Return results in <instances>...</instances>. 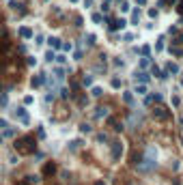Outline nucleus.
<instances>
[{
  "mask_svg": "<svg viewBox=\"0 0 183 185\" xmlns=\"http://www.w3.org/2000/svg\"><path fill=\"white\" fill-rule=\"evenodd\" d=\"M60 50L67 54V52H71V50H73V45H71V43H63V45H60Z\"/></svg>",
  "mask_w": 183,
  "mask_h": 185,
  "instance_id": "ea45409f",
  "label": "nucleus"
},
{
  "mask_svg": "<svg viewBox=\"0 0 183 185\" xmlns=\"http://www.w3.org/2000/svg\"><path fill=\"white\" fill-rule=\"evenodd\" d=\"M119 4H121V11H123V13H127L129 9H131V7H129V2H127V0H121Z\"/></svg>",
  "mask_w": 183,
  "mask_h": 185,
  "instance_id": "c756f323",
  "label": "nucleus"
},
{
  "mask_svg": "<svg viewBox=\"0 0 183 185\" xmlns=\"http://www.w3.org/2000/svg\"><path fill=\"white\" fill-rule=\"evenodd\" d=\"M123 101H125L127 106H134V91H125L123 92Z\"/></svg>",
  "mask_w": 183,
  "mask_h": 185,
  "instance_id": "2eb2a0df",
  "label": "nucleus"
},
{
  "mask_svg": "<svg viewBox=\"0 0 183 185\" xmlns=\"http://www.w3.org/2000/svg\"><path fill=\"white\" fill-rule=\"evenodd\" d=\"M108 125H110L114 131H121V129H123V123H119L114 116H108Z\"/></svg>",
  "mask_w": 183,
  "mask_h": 185,
  "instance_id": "ddd939ff",
  "label": "nucleus"
},
{
  "mask_svg": "<svg viewBox=\"0 0 183 185\" xmlns=\"http://www.w3.org/2000/svg\"><path fill=\"white\" fill-rule=\"evenodd\" d=\"M33 101H35V97H33V95H26V97H24V103H26V106H30Z\"/></svg>",
  "mask_w": 183,
  "mask_h": 185,
  "instance_id": "37998d69",
  "label": "nucleus"
},
{
  "mask_svg": "<svg viewBox=\"0 0 183 185\" xmlns=\"http://www.w3.org/2000/svg\"><path fill=\"white\" fill-rule=\"evenodd\" d=\"M82 56H84V52H82V50H78V52L73 54V58H75V60H82Z\"/></svg>",
  "mask_w": 183,
  "mask_h": 185,
  "instance_id": "de8ad7c7",
  "label": "nucleus"
},
{
  "mask_svg": "<svg viewBox=\"0 0 183 185\" xmlns=\"http://www.w3.org/2000/svg\"><path fill=\"white\" fill-rule=\"evenodd\" d=\"M45 60H48V62H52V60H56V54L52 52V50H50V52H45Z\"/></svg>",
  "mask_w": 183,
  "mask_h": 185,
  "instance_id": "4c0bfd02",
  "label": "nucleus"
},
{
  "mask_svg": "<svg viewBox=\"0 0 183 185\" xmlns=\"http://www.w3.org/2000/svg\"><path fill=\"white\" fill-rule=\"evenodd\" d=\"M155 166H157V162H151V159H145V157H142V162L136 164V170H138V172H151V170H155Z\"/></svg>",
  "mask_w": 183,
  "mask_h": 185,
  "instance_id": "20e7f679",
  "label": "nucleus"
},
{
  "mask_svg": "<svg viewBox=\"0 0 183 185\" xmlns=\"http://www.w3.org/2000/svg\"><path fill=\"white\" fill-rule=\"evenodd\" d=\"M54 172H56V164L54 162H48V164L43 166V177H52Z\"/></svg>",
  "mask_w": 183,
  "mask_h": 185,
  "instance_id": "9b49d317",
  "label": "nucleus"
},
{
  "mask_svg": "<svg viewBox=\"0 0 183 185\" xmlns=\"http://www.w3.org/2000/svg\"><path fill=\"white\" fill-rule=\"evenodd\" d=\"M18 35H19L22 39H33V37H35V32H33V28H28V26H19Z\"/></svg>",
  "mask_w": 183,
  "mask_h": 185,
  "instance_id": "0eeeda50",
  "label": "nucleus"
},
{
  "mask_svg": "<svg viewBox=\"0 0 183 185\" xmlns=\"http://www.w3.org/2000/svg\"><path fill=\"white\" fill-rule=\"evenodd\" d=\"M145 103H146V106H151V103H153V97H151V95H149V97H145Z\"/></svg>",
  "mask_w": 183,
  "mask_h": 185,
  "instance_id": "603ef678",
  "label": "nucleus"
},
{
  "mask_svg": "<svg viewBox=\"0 0 183 185\" xmlns=\"http://www.w3.org/2000/svg\"><path fill=\"white\" fill-rule=\"evenodd\" d=\"M84 45L93 48V45H95V35H86V39H84Z\"/></svg>",
  "mask_w": 183,
  "mask_h": 185,
  "instance_id": "b1692460",
  "label": "nucleus"
},
{
  "mask_svg": "<svg viewBox=\"0 0 183 185\" xmlns=\"http://www.w3.org/2000/svg\"><path fill=\"white\" fill-rule=\"evenodd\" d=\"M123 39H125V41H134V35H129V32H127V35H123Z\"/></svg>",
  "mask_w": 183,
  "mask_h": 185,
  "instance_id": "5fc2aeb1",
  "label": "nucleus"
},
{
  "mask_svg": "<svg viewBox=\"0 0 183 185\" xmlns=\"http://www.w3.org/2000/svg\"><path fill=\"white\" fill-rule=\"evenodd\" d=\"M78 103H80L82 108H84V106H89V97H86V95H82V97H78Z\"/></svg>",
  "mask_w": 183,
  "mask_h": 185,
  "instance_id": "473e14b6",
  "label": "nucleus"
},
{
  "mask_svg": "<svg viewBox=\"0 0 183 185\" xmlns=\"http://www.w3.org/2000/svg\"><path fill=\"white\" fill-rule=\"evenodd\" d=\"M166 71H168V73H179V67H177L175 62H168V65H166Z\"/></svg>",
  "mask_w": 183,
  "mask_h": 185,
  "instance_id": "aec40b11",
  "label": "nucleus"
},
{
  "mask_svg": "<svg viewBox=\"0 0 183 185\" xmlns=\"http://www.w3.org/2000/svg\"><path fill=\"white\" fill-rule=\"evenodd\" d=\"M82 86H93V75H89V73L82 75Z\"/></svg>",
  "mask_w": 183,
  "mask_h": 185,
  "instance_id": "6ab92c4d",
  "label": "nucleus"
},
{
  "mask_svg": "<svg viewBox=\"0 0 183 185\" xmlns=\"http://www.w3.org/2000/svg\"><path fill=\"white\" fill-rule=\"evenodd\" d=\"M108 116H110V108L99 106V108L95 110V118H97V121H101V118H108Z\"/></svg>",
  "mask_w": 183,
  "mask_h": 185,
  "instance_id": "6e6552de",
  "label": "nucleus"
},
{
  "mask_svg": "<svg viewBox=\"0 0 183 185\" xmlns=\"http://www.w3.org/2000/svg\"><path fill=\"white\" fill-rule=\"evenodd\" d=\"M134 92H136V95H146V84H140V82H138V84H136V88H134Z\"/></svg>",
  "mask_w": 183,
  "mask_h": 185,
  "instance_id": "a211bd4d",
  "label": "nucleus"
},
{
  "mask_svg": "<svg viewBox=\"0 0 183 185\" xmlns=\"http://www.w3.org/2000/svg\"><path fill=\"white\" fill-rule=\"evenodd\" d=\"M136 4H138V7H145V4H146V0H136Z\"/></svg>",
  "mask_w": 183,
  "mask_h": 185,
  "instance_id": "4d7b16f0",
  "label": "nucleus"
},
{
  "mask_svg": "<svg viewBox=\"0 0 183 185\" xmlns=\"http://www.w3.org/2000/svg\"><path fill=\"white\" fill-rule=\"evenodd\" d=\"M7 103H9V97H7V92H0V108H7Z\"/></svg>",
  "mask_w": 183,
  "mask_h": 185,
  "instance_id": "5701e85b",
  "label": "nucleus"
},
{
  "mask_svg": "<svg viewBox=\"0 0 183 185\" xmlns=\"http://www.w3.org/2000/svg\"><path fill=\"white\" fill-rule=\"evenodd\" d=\"M69 2H73V4H75V2H80V0H69Z\"/></svg>",
  "mask_w": 183,
  "mask_h": 185,
  "instance_id": "052dcab7",
  "label": "nucleus"
},
{
  "mask_svg": "<svg viewBox=\"0 0 183 185\" xmlns=\"http://www.w3.org/2000/svg\"><path fill=\"white\" fill-rule=\"evenodd\" d=\"M95 185H106V183L104 181H95Z\"/></svg>",
  "mask_w": 183,
  "mask_h": 185,
  "instance_id": "13d9d810",
  "label": "nucleus"
},
{
  "mask_svg": "<svg viewBox=\"0 0 183 185\" xmlns=\"http://www.w3.org/2000/svg\"><path fill=\"white\" fill-rule=\"evenodd\" d=\"M140 54L149 56V54H151V45H142V48H140Z\"/></svg>",
  "mask_w": 183,
  "mask_h": 185,
  "instance_id": "e433bc0d",
  "label": "nucleus"
},
{
  "mask_svg": "<svg viewBox=\"0 0 183 185\" xmlns=\"http://www.w3.org/2000/svg\"><path fill=\"white\" fill-rule=\"evenodd\" d=\"M97 142H108V133H97Z\"/></svg>",
  "mask_w": 183,
  "mask_h": 185,
  "instance_id": "c9c22d12",
  "label": "nucleus"
},
{
  "mask_svg": "<svg viewBox=\"0 0 183 185\" xmlns=\"http://www.w3.org/2000/svg\"><path fill=\"white\" fill-rule=\"evenodd\" d=\"M162 50H164V37H162L157 43H155V52H162Z\"/></svg>",
  "mask_w": 183,
  "mask_h": 185,
  "instance_id": "58836bf2",
  "label": "nucleus"
},
{
  "mask_svg": "<svg viewBox=\"0 0 183 185\" xmlns=\"http://www.w3.org/2000/svg\"><path fill=\"white\" fill-rule=\"evenodd\" d=\"M134 78H136V82H140V84H146V82L151 80V75L146 73V71H136Z\"/></svg>",
  "mask_w": 183,
  "mask_h": 185,
  "instance_id": "f8f14e48",
  "label": "nucleus"
},
{
  "mask_svg": "<svg viewBox=\"0 0 183 185\" xmlns=\"http://www.w3.org/2000/svg\"><path fill=\"white\" fill-rule=\"evenodd\" d=\"M30 84H33V88H39V86H43V84H45V73L35 75V78L30 80Z\"/></svg>",
  "mask_w": 183,
  "mask_h": 185,
  "instance_id": "9d476101",
  "label": "nucleus"
},
{
  "mask_svg": "<svg viewBox=\"0 0 183 185\" xmlns=\"http://www.w3.org/2000/svg\"><path fill=\"white\" fill-rule=\"evenodd\" d=\"M26 65H30V67H35V65H37V58H33V56H28V58H26Z\"/></svg>",
  "mask_w": 183,
  "mask_h": 185,
  "instance_id": "a18cd8bd",
  "label": "nucleus"
},
{
  "mask_svg": "<svg viewBox=\"0 0 183 185\" xmlns=\"http://www.w3.org/2000/svg\"><path fill=\"white\" fill-rule=\"evenodd\" d=\"M149 18H151V19L157 18V9H149Z\"/></svg>",
  "mask_w": 183,
  "mask_h": 185,
  "instance_id": "49530a36",
  "label": "nucleus"
},
{
  "mask_svg": "<svg viewBox=\"0 0 183 185\" xmlns=\"http://www.w3.org/2000/svg\"><path fill=\"white\" fill-rule=\"evenodd\" d=\"M110 86H112V88H121V80H119V78H112V80H110Z\"/></svg>",
  "mask_w": 183,
  "mask_h": 185,
  "instance_id": "2f4dec72",
  "label": "nucleus"
},
{
  "mask_svg": "<svg viewBox=\"0 0 183 185\" xmlns=\"http://www.w3.org/2000/svg\"><path fill=\"white\" fill-rule=\"evenodd\" d=\"M151 97H153V101H155V103H162V95H160V92H153Z\"/></svg>",
  "mask_w": 183,
  "mask_h": 185,
  "instance_id": "79ce46f5",
  "label": "nucleus"
},
{
  "mask_svg": "<svg viewBox=\"0 0 183 185\" xmlns=\"http://www.w3.org/2000/svg\"><path fill=\"white\" fill-rule=\"evenodd\" d=\"M123 153H125V147H123L121 140H112V142H110V155H112V162H121Z\"/></svg>",
  "mask_w": 183,
  "mask_h": 185,
  "instance_id": "f03ea898",
  "label": "nucleus"
},
{
  "mask_svg": "<svg viewBox=\"0 0 183 185\" xmlns=\"http://www.w3.org/2000/svg\"><path fill=\"white\" fill-rule=\"evenodd\" d=\"M138 22H140V11L136 9V11L131 13V24H138Z\"/></svg>",
  "mask_w": 183,
  "mask_h": 185,
  "instance_id": "c85d7f7f",
  "label": "nucleus"
},
{
  "mask_svg": "<svg viewBox=\"0 0 183 185\" xmlns=\"http://www.w3.org/2000/svg\"><path fill=\"white\" fill-rule=\"evenodd\" d=\"M91 95H93V97H101V95H104V91H101V88H99V86H93V91H91Z\"/></svg>",
  "mask_w": 183,
  "mask_h": 185,
  "instance_id": "72a5a7b5",
  "label": "nucleus"
},
{
  "mask_svg": "<svg viewBox=\"0 0 183 185\" xmlns=\"http://www.w3.org/2000/svg\"><path fill=\"white\" fill-rule=\"evenodd\" d=\"M82 144H84L82 140H73V142H69V148H71V151H75V148H80V147H82Z\"/></svg>",
  "mask_w": 183,
  "mask_h": 185,
  "instance_id": "cd10ccee",
  "label": "nucleus"
},
{
  "mask_svg": "<svg viewBox=\"0 0 183 185\" xmlns=\"http://www.w3.org/2000/svg\"><path fill=\"white\" fill-rule=\"evenodd\" d=\"M181 147H183V136H181Z\"/></svg>",
  "mask_w": 183,
  "mask_h": 185,
  "instance_id": "680f3d73",
  "label": "nucleus"
},
{
  "mask_svg": "<svg viewBox=\"0 0 183 185\" xmlns=\"http://www.w3.org/2000/svg\"><path fill=\"white\" fill-rule=\"evenodd\" d=\"M149 65H151V58H149V56H145V58H140V71H142V69H146Z\"/></svg>",
  "mask_w": 183,
  "mask_h": 185,
  "instance_id": "4be33fe9",
  "label": "nucleus"
},
{
  "mask_svg": "<svg viewBox=\"0 0 183 185\" xmlns=\"http://www.w3.org/2000/svg\"><path fill=\"white\" fill-rule=\"evenodd\" d=\"M73 22H75V26H78V28H82V26H84V19H82V15H75V18H73Z\"/></svg>",
  "mask_w": 183,
  "mask_h": 185,
  "instance_id": "f704fd0d",
  "label": "nucleus"
},
{
  "mask_svg": "<svg viewBox=\"0 0 183 185\" xmlns=\"http://www.w3.org/2000/svg\"><path fill=\"white\" fill-rule=\"evenodd\" d=\"M151 75H155V78H160V80H162V69L153 65V67H151Z\"/></svg>",
  "mask_w": 183,
  "mask_h": 185,
  "instance_id": "393cba45",
  "label": "nucleus"
},
{
  "mask_svg": "<svg viewBox=\"0 0 183 185\" xmlns=\"http://www.w3.org/2000/svg\"><path fill=\"white\" fill-rule=\"evenodd\" d=\"M93 2H95V0H84V7L89 9V7H93Z\"/></svg>",
  "mask_w": 183,
  "mask_h": 185,
  "instance_id": "6e6d98bb",
  "label": "nucleus"
},
{
  "mask_svg": "<svg viewBox=\"0 0 183 185\" xmlns=\"http://www.w3.org/2000/svg\"><path fill=\"white\" fill-rule=\"evenodd\" d=\"M18 185H28V183H26V181H22V183H18Z\"/></svg>",
  "mask_w": 183,
  "mask_h": 185,
  "instance_id": "bf43d9fd",
  "label": "nucleus"
},
{
  "mask_svg": "<svg viewBox=\"0 0 183 185\" xmlns=\"http://www.w3.org/2000/svg\"><path fill=\"white\" fill-rule=\"evenodd\" d=\"M93 22H95V24H101V22H104V15H101V13H93Z\"/></svg>",
  "mask_w": 183,
  "mask_h": 185,
  "instance_id": "7c9ffc66",
  "label": "nucleus"
},
{
  "mask_svg": "<svg viewBox=\"0 0 183 185\" xmlns=\"http://www.w3.org/2000/svg\"><path fill=\"white\" fill-rule=\"evenodd\" d=\"M129 127H138V125H142V114H129V121H127Z\"/></svg>",
  "mask_w": 183,
  "mask_h": 185,
  "instance_id": "423d86ee",
  "label": "nucleus"
},
{
  "mask_svg": "<svg viewBox=\"0 0 183 185\" xmlns=\"http://www.w3.org/2000/svg\"><path fill=\"white\" fill-rule=\"evenodd\" d=\"M26 183H28V185H39V183H41V177H37V174H28V177H26Z\"/></svg>",
  "mask_w": 183,
  "mask_h": 185,
  "instance_id": "dca6fc26",
  "label": "nucleus"
},
{
  "mask_svg": "<svg viewBox=\"0 0 183 185\" xmlns=\"http://www.w3.org/2000/svg\"><path fill=\"white\" fill-rule=\"evenodd\" d=\"M48 43H50V48H52V50H60V45H63L58 37H50V39H48Z\"/></svg>",
  "mask_w": 183,
  "mask_h": 185,
  "instance_id": "4468645a",
  "label": "nucleus"
},
{
  "mask_svg": "<svg viewBox=\"0 0 183 185\" xmlns=\"http://www.w3.org/2000/svg\"><path fill=\"white\" fill-rule=\"evenodd\" d=\"M170 54H172V56H181L183 50L179 48V45H172V48H170Z\"/></svg>",
  "mask_w": 183,
  "mask_h": 185,
  "instance_id": "bb28decb",
  "label": "nucleus"
},
{
  "mask_svg": "<svg viewBox=\"0 0 183 185\" xmlns=\"http://www.w3.org/2000/svg\"><path fill=\"white\" fill-rule=\"evenodd\" d=\"M2 136H4V138H13V136H15V127H7Z\"/></svg>",
  "mask_w": 183,
  "mask_h": 185,
  "instance_id": "a878e982",
  "label": "nucleus"
},
{
  "mask_svg": "<svg viewBox=\"0 0 183 185\" xmlns=\"http://www.w3.org/2000/svg\"><path fill=\"white\" fill-rule=\"evenodd\" d=\"M145 159L157 162V148H155V147H146V151H145Z\"/></svg>",
  "mask_w": 183,
  "mask_h": 185,
  "instance_id": "1a4fd4ad",
  "label": "nucleus"
},
{
  "mask_svg": "<svg viewBox=\"0 0 183 185\" xmlns=\"http://www.w3.org/2000/svg\"><path fill=\"white\" fill-rule=\"evenodd\" d=\"M13 148L18 151V155H33L37 151V142H35V136H22L15 140Z\"/></svg>",
  "mask_w": 183,
  "mask_h": 185,
  "instance_id": "f257e3e1",
  "label": "nucleus"
},
{
  "mask_svg": "<svg viewBox=\"0 0 183 185\" xmlns=\"http://www.w3.org/2000/svg\"><path fill=\"white\" fill-rule=\"evenodd\" d=\"M54 78H56V82H63V80H65V69L56 67L54 69Z\"/></svg>",
  "mask_w": 183,
  "mask_h": 185,
  "instance_id": "f3484780",
  "label": "nucleus"
},
{
  "mask_svg": "<svg viewBox=\"0 0 183 185\" xmlns=\"http://www.w3.org/2000/svg\"><path fill=\"white\" fill-rule=\"evenodd\" d=\"M78 129L82 131V133H91V131H93V127L89 125V123H80V127H78Z\"/></svg>",
  "mask_w": 183,
  "mask_h": 185,
  "instance_id": "412c9836",
  "label": "nucleus"
},
{
  "mask_svg": "<svg viewBox=\"0 0 183 185\" xmlns=\"http://www.w3.org/2000/svg\"><path fill=\"white\" fill-rule=\"evenodd\" d=\"M181 125H183V118H181Z\"/></svg>",
  "mask_w": 183,
  "mask_h": 185,
  "instance_id": "e2e57ef3",
  "label": "nucleus"
},
{
  "mask_svg": "<svg viewBox=\"0 0 183 185\" xmlns=\"http://www.w3.org/2000/svg\"><path fill=\"white\" fill-rule=\"evenodd\" d=\"M13 116L18 118L22 125H28V123H30V116H28L26 108H15V110H13Z\"/></svg>",
  "mask_w": 183,
  "mask_h": 185,
  "instance_id": "39448f33",
  "label": "nucleus"
},
{
  "mask_svg": "<svg viewBox=\"0 0 183 185\" xmlns=\"http://www.w3.org/2000/svg\"><path fill=\"white\" fill-rule=\"evenodd\" d=\"M56 62L65 65V62H67V56H65V54H58V56H56Z\"/></svg>",
  "mask_w": 183,
  "mask_h": 185,
  "instance_id": "a19ab883",
  "label": "nucleus"
},
{
  "mask_svg": "<svg viewBox=\"0 0 183 185\" xmlns=\"http://www.w3.org/2000/svg\"><path fill=\"white\" fill-rule=\"evenodd\" d=\"M9 127V123H7V118H0V131H4Z\"/></svg>",
  "mask_w": 183,
  "mask_h": 185,
  "instance_id": "c03bdc74",
  "label": "nucleus"
},
{
  "mask_svg": "<svg viewBox=\"0 0 183 185\" xmlns=\"http://www.w3.org/2000/svg\"><path fill=\"white\" fill-rule=\"evenodd\" d=\"M60 97L67 99V97H69V88H63V91H60Z\"/></svg>",
  "mask_w": 183,
  "mask_h": 185,
  "instance_id": "3c124183",
  "label": "nucleus"
},
{
  "mask_svg": "<svg viewBox=\"0 0 183 185\" xmlns=\"http://www.w3.org/2000/svg\"><path fill=\"white\" fill-rule=\"evenodd\" d=\"M37 136H39V138H41V140H43V138H45V131H43V127H39V129H37Z\"/></svg>",
  "mask_w": 183,
  "mask_h": 185,
  "instance_id": "8fccbe9b",
  "label": "nucleus"
},
{
  "mask_svg": "<svg viewBox=\"0 0 183 185\" xmlns=\"http://www.w3.org/2000/svg\"><path fill=\"white\" fill-rule=\"evenodd\" d=\"M37 45H41V43H43V35H37V41H35Z\"/></svg>",
  "mask_w": 183,
  "mask_h": 185,
  "instance_id": "864d4df0",
  "label": "nucleus"
},
{
  "mask_svg": "<svg viewBox=\"0 0 183 185\" xmlns=\"http://www.w3.org/2000/svg\"><path fill=\"white\" fill-rule=\"evenodd\" d=\"M153 118L164 123V121H168V118H170V110H166L164 106H155V108H153Z\"/></svg>",
  "mask_w": 183,
  "mask_h": 185,
  "instance_id": "7ed1b4c3",
  "label": "nucleus"
},
{
  "mask_svg": "<svg viewBox=\"0 0 183 185\" xmlns=\"http://www.w3.org/2000/svg\"><path fill=\"white\" fill-rule=\"evenodd\" d=\"M52 101H54V95L48 92V95H45V103H52Z\"/></svg>",
  "mask_w": 183,
  "mask_h": 185,
  "instance_id": "09e8293b",
  "label": "nucleus"
}]
</instances>
